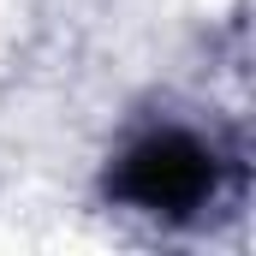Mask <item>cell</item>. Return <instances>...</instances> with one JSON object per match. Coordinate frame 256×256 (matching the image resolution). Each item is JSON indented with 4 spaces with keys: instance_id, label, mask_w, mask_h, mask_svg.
<instances>
[{
    "instance_id": "cell-1",
    "label": "cell",
    "mask_w": 256,
    "mask_h": 256,
    "mask_svg": "<svg viewBox=\"0 0 256 256\" xmlns=\"http://www.w3.org/2000/svg\"><path fill=\"white\" fill-rule=\"evenodd\" d=\"M238 179L244 167L214 131L191 120H149L108 161L102 191L114 208L143 214L155 226H196L238 191Z\"/></svg>"
}]
</instances>
